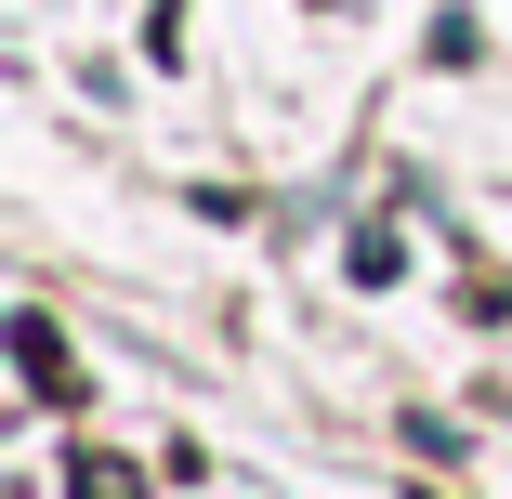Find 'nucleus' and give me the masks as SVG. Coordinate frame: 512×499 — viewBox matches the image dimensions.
<instances>
[{"label":"nucleus","instance_id":"obj_1","mask_svg":"<svg viewBox=\"0 0 512 499\" xmlns=\"http://www.w3.org/2000/svg\"><path fill=\"white\" fill-rule=\"evenodd\" d=\"M14 355H27V381H40V394H79V381H66V342H53V316H14Z\"/></svg>","mask_w":512,"mask_h":499},{"label":"nucleus","instance_id":"obj_2","mask_svg":"<svg viewBox=\"0 0 512 499\" xmlns=\"http://www.w3.org/2000/svg\"><path fill=\"white\" fill-rule=\"evenodd\" d=\"M66 486H79V499H145V473H132V460H106V447H92Z\"/></svg>","mask_w":512,"mask_h":499}]
</instances>
